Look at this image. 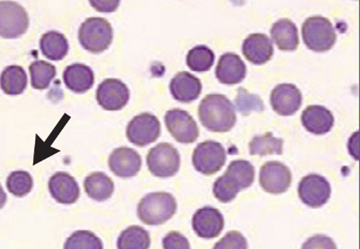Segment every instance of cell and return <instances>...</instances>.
Listing matches in <instances>:
<instances>
[{"mask_svg":"<svg viewBox=\"0 0 360 249\" xmlns=\"http://www.w3.org/2000/svg\"><path fill=\"white\" fill-rule=\"evenodd\" d=\"M226 175L231 177L238 185L240 190L247 189L255 180V168L250 162L235 160L228 166Z\"/></svg>","mask_w":360,"mask_h":249,"instance_id":"f1b7e54d","label":"cell"},{"mask_svg":"<svg viewBox=\"0 0 360 249\" xmlns=\"http://www.w3.org/2000/svg\"><path fill=\"white\" fill-rule=\"evenodd\" d=\"M202 89L200 79L188 72H178L170 82L172 96L181 103H191L197 100Z\"/></svg>","mask_w":360,"mask_h":249,"instance_id":"ac0fdd59","label":"cell"},{"mask_svg":"<svg viewBox=\"0 0 360 249\" xmlns=\"http://www.w3.org/2000/svg\"><path fill=\"white\" fill-rule=\"evenodd\" d=\"M6 200H8V196H6L4 190H3L1 184H0V210L4 208L6 203Z\"/></svg>","mask_w":360,"mask_h":249,"instance_id":"74e56055","label":"cell"},{"mask_svg":"<svg viewBox=\"0 0 360 249\" xmlns=\"http://www.w3.org/2000/svg\"><path fill=\"white\" fill-rule=\"evenodd\" d=\"M259 183L266 193H285L292 184V172L285 165L277 161L266 162L261 167Z\"/></svg>","mask_w":360,"mask_h":249,"instance_id":"7c38bea8","label":"cell"},{"mask_svg":"<svg viewBox=\"0 0 360 249\" xmlns=\"http://www.w3.org/2000/svg\"><path fill=\"white\" fill-rule=\"evenodd\" d=\"M130 92L119 79H106L98 86L96 100L105 110L119 111L129 103Z\"/></svg>","mask_w":360,"mask_h":249,"instance_id":"30bf717a","label":"cell"},{"mask_svg":"<svg viewBox=\"0 0 360 249\" xmlns=\"http://www.w3.org/2000/svg\"><path fill=\"white\" fill-rule=\"evenodd\" d=\"M299 198L311 208H320L328 203L331 194L329 181L316 174H308L302 179L298 187Z\"/></svg>","mask_w":360,"mask_h":249,"instance_id":"8fae6325","label":"cell"},{"mask_svg":"<svg viewBox=\"0 0 360 249\" xmlns=\"http://www.w3.org/2000/svg\"><path fill=\"white\" fill-rule=\"evenodd\" d=\"M79 41L88 52L95 54L103 53L112 43V27L104 18L86 19L79 30Z\"/></svg>","mask_w":360,"mask_h":249,"instance_id":"277c9868","label":"cell"},{"mask_svg":"<svg viewBox=\"0 0 360 249\" xmlns=\"http://www.w3.org/2000/svg\"><path fill=\"white\" fill-rule=\"evenodd\" d=\"M302 39L309 49L327 52L336 43L337 34L329 19L321 15L308 18L302 27Z\"/></svg>","mask_w":360,"mask_h":249,"instance_id":"3957f363","label":"cell"},{"mask_svg":"<svg viewBox=\"0 0 360 249\" xmlns=\"http://www.w3.org/2000/svg\"><path fill=\"white\" fill-rule=\"evenodd\" d=\"M63 249H103V243L94 232L78 231L67 238Z\"/></svg>","mask_w":360,"mask_h":249,"instance_id":"1f68e13d","label":"cell"},{"mask_svg":"<svg viewBox=\"0 0 360 249\" xmlns=\"http://www.w3.org/2000/svg\"><path fill=\"white\" fill-rule=\"evenodd\" d=\"M69 43L65 34L57 31L44 34L40 40V49L47 59L59 62L65 58L69 52Z\"/></svg>","mask_w":360,"mask_h":249,"instance_id":"cb8c5ba5","label":"cell"},{"mask_svg":"<svg viewBox=\"0 0 360 249\" xmlns=\"http://www.w3.org/2000/svg\"><path fill=\"white\" fill-rule=\"evenodd\" d=\"M215 54L206 46H197L189 51L187 54L188 67L193 72H207L214 63Z\"/></svg>","mask_w":360,"mask_h":249,"instance_id":"f546056e","label":"cell"},{"mask_svg":"<svg viewBox=\"0 0 360 249\" xmlns=\"http://www.w3.org/2000/svg\"><path fill=\"white\" fill-rule=\"evenodd\" d=\"M31 85L38 91L49 89L51 82L56 78V68L52 63L44 60H36L30 66Z\"/></svg>","mask_w":360,"mask_h":249,"instance_id":"83f0119b","label":"cell"},{"mask_svg":"<svg viewBox=\"0 0 360 249\" xmlns=\"http://www.w3.org/2000/svg\"><path fill=\"white\" fill-rule=\"evenodd\" d=\"M242 53L250 63L262 65L272 58L274 54L272 41L266 34H250L242 44Z\"/></svg>","mask_w":360,"mask_h":249,"instance_id":"d6986e66","label":"cell"},{"mask_svg":"<svg viewBox=\"0 0 360 249\" xmlns=\"http://www.w3.org/2000/svg\"><path fill=\"white\" fill-rule=\"evenodd\" d=\"M165 123L177 142L192 143L199 137V127L195 120L187 111L181 108L168 110L165 116Z\"/></svg>","mask_w":360,"mask_h":249,"instance_id":"9c48e42d","label":"cell"},{"mask_svg":"<svg viewBox=\"0 0 360 249\" xmlns=\"http://www.w3.org/2000/svg\"><path fill=\"white\" fill-rule=\"evenodd\" d=\"M176 210V200L171 193H152L140 200L138 215L145 224L158 226L173 218Z\"/></svg>","mask_w":360,"mask_h":249,"instance_id":"7a4b0ae2","label":"cell"},{"mask_svg":"<svg viewBox=\"0 0 360 249\" xmlns=\"http://www.w3.org/2000/svg\"><path fill=\"white\" fill-rule=\"evenodd\" d=\"M162 248L164 249H191L189 241L177 231L169 232L162 238Z\"/></svg>","mask_w":360,"mask_h":249,"instance_id":"d590c367","label":"cell"},{"mask_svg":"<svg viewBox=\"0 0 360 249\" xmlns=\"http://www.w3.org/2000/svg\"><path fill=\"white\" fill-rule=\"evenodd\" d=\"M33 178L30 172L25 171L12 172L6 180V188L9 193L19 198L27 196L33 189Z\"/></svg>","mask_w":360,"mask_h":249,"instance_id":"4dcf8cb0","label":"cell"},{"mask_svg":"<svg viewBox=\"0 0 360 249\" xmlns=\"http://www.w3.org/2000/svg\"><path fill=\"white\" fill-rule=\"evenodd\" d=\"M236 105L242 114L248 115L251 111H263L264 103L257 95L248 94L246 89L240 88L236 98Z\"/></svg>","mask_w":360,"mask_h":249,"instance_id":"836d02e7","label":"cell"},{"mask_svg":"<svg viewBox=\"0 0 360 249\" xmlns=\"http://www.w3.org/2000/svg\"><path fill=\"white\" fill-rule=\"evenodd\" d=\"M227 155L221 143L208 140L200 143L194 149L193 165L196 171L205 175H212L224 166Z\"/></svg>","mask_w":360,"mask_h":249,"instance_id":"52a82bcc","label":"cell"},{"mask_svg":"<svg viewBox=\"0 0 360 249\" xmlns=\"http://www.w3.org/2000/svg\"><path fill=\"white\" fill-rule=\"evenodd\" d=\"M301 120L305 129L314 135L330 132L334 124L333 113L320 105H311L305 108Z\"/></svg>","mask_w":360,"mask_h":249,"instance_id":"ffe728a7","label":"cell"},{"mask_svg":"<svg viewBox=\"0 0 360 249\" xmlns=\"http://www.w3.org/2000/svg\"><path fill=\"white\" fill-rule=\"evenodd\" d=\"M213 249H248V241L240 232L229 231L217 242Z\"/></svg>","mask_w":360,"mask_h":249,"instance_id":"e575fe53","label":"cell"},{"mask_svg":"<svg viewBox=\"0 0 360 249\" xmlns=\"http://www.w3.org/2000/svg\"><path fill=\"white\" fill-rule=\"evenodd\" d=\"M271 37L277 47L282 51H295L299 46L298 30L294 22L288 18H282L272 25Z\"/></svg>","mask_w":360,"mask_h":249,"instance_id":"7402d4cb","label":"cell"},{"mask_svg":"<svg viewBox=\"0 0 360 249\" xmlns=\"http://www.w3.org/2000/svg\"><path fill=\"white\" fill-rule=\"evenodd\" d=\"M108 166L117 177L131 178L141 170V156L135 150L122 146L111 153L108 158Z\"/></svg>","mask_w":360,"mask_h":249,"instance_id":"5bb4252c","label":"cell"},{"mask_svg":"<svg viewBox=\"0 0 360 249\" xmlns=\"http://www.w3.org/2000/svg\"><path fill=\"white\" fill-rule=\"evenodd\" d=\"M30 27V17L21 5L13 1H0V37L15 39Z\"/></svg>","mask_w":360,"mask_h":249,"instance_id":"8992f818","label":"cell"},{"mask_svg":"<svg viewBox=\"0 0 360 249\" xmlns=\"http://www.w3.org/2000/svg\"><path fill=\"white\" fill-rule=\"evenodd\" d=\"M271 106L281 116H292L299 110L302 103L300 89L294 84L282 83L271 92Z\"/></svg>","mask_w":360,"mask_h":249,"instance_id":"4fadbf2b","label":"cell"},{"mask_svg":"<svg viewBox=\"0 0 360 249\" xmlns=\"http://www.w3.org/2000/svg\"><path fill=\"white\" fill-rule=\"evenodd\" d=\"M126 133L130 143L144 148L155 142L160 136V121L155 115L148 113L139 114L127 124Z\"/></svg>","mask_w":360,"mask_h":249,"instance_id":"ba28073f","label":"cell"},{"mask_svg":"<svg viewBox=\"0 0 360 249\" xmlns=\"http://www.w3.org/2000/svg\"><path fill=\"white\" fill-rule=\"evenodd\" d=\"M192 225L198 237L212 239L221 234L224 228V218L215 208L205 207L194 213Z\"/></svg>","mask_w":360,"mask_h":249,"instance_id":"9a60e30c","label":"cell"},{"mask_svg":"<svg viewBox=\"0 0 360 249\" xmlns=\"http://www.w3.org/2000/svg\"><path fill=\"white\" fill-rule=\"evenodd\" d=\"M66 87L75 94H85L94 87V72L84 63H73L67 66L63 75Z\"/></svg>","mask_w":360,"mask_h":249,"instance_id":"44dd1931","label":"cell"},{"mask_svg":"<svg viewBox=\"0 0 360 249\" xmlns=\"http://www.w3.org/2000/svg\"><path fill=\"white\" fill-rule=\"evenodd\" d=\"M49 189L57 203L66 205L77 202L81 193L75 177L65 172H56L50 178Z\"/></svg>","mask_w":360,"mask_h":249,"instance_id":"2e32d148","label":"cell"},{"mask_svg":"<svg viewBox=\"0 0 360 249\" xmlns=\"http://www.w3.org/2000/svg\"><path fill=\"white\" fill-rule=\"evenodd\" d=\"M84 190L91 199L96 202H105L114 193V183L103 172H95L89 174L84 180Z\"/></svg>","mask_w":360,"mask_h":249,"instance_id":"603a6c76","label":"cell"},{"mask_svg":"<svg viewBox=\"0 0 360 249\" xmlns=\"http://www.w3.org/2000/svg\"><path fill=\"white\" fill-rule=\"evenodd\" d=\"M151 239L149 233L140 226H130L117 238V249H148Z\"/></svg>","mask_w":360,"mask_h":249,"instance_id":"484cf974","label":"cell"},{"mask_svg":"<svg viewBox=\"0 0 360 249\" xmlns=\"http://www.w3.org/2000/svg\"><path fill=\"white\" fill-rule=\"evenodd\" d=\"M240 191L238 185L225 174L217 179L213 184V194L219 202L223 203H231Z\"/></svg>","mask_w":360,"mask_h":249,"instance_id":"d6a6232c","label":"cell"},{"mask_svg":"<svg viewBox=\"0 0 360 249\" xmlns=\"http://www.w3.org/2000/svg\"><path fill=\"white\" fill-rule=\"evenodd\" d=\"M283 140L275 137L272 133L253 137L250 143L251 155H282Z\"/></svg>","mask_w":360,"mask_h":249,"instance_id":"4316f807","label":"cell"},{"mask_svg":"<svg viewBox=\"0 0 360 249\" xmlns=\"http://www.w3.org/2000/svg\"><path fill=\"white\" fill-rule=\"evenodd\" d=\"M27 87V75L19 65L6 67L0 75V88L6 95L17 96L23 94Z\"/></svg>","mask_w":360,"mask_h":249,"instance_id":"d4e9b609","label":"cell"},{"mask_svg":"<svg viewBox=\"0 0 360 249\" xmlns=\"http://www.w3.org/2000/svg\"><path fill=\"white\" fill-rule=\"evenodd\" d=\"M198 115L202 126L212 132H229L237 122L233 104L222 94L207 95L200 101Z\"/></svg>","mask_w":360,"mask_h":249,"instance_id":"6da1fadb","label":"cell"},{"mask_svg":"<svg viewBox=\"0 0 360 249\" xmlns=\"http://www.w3.org/2000/svg\"><path fill=\"white\" fill-rule=\"evenodd\" d=\"M148 170L159 178L174 177L179 171L181 158L179 152L169 143H160L150 149L146 156Z\"/></svg>","mask_w":360,"mask_h":249,"instance_id":"5b68a950","label":"cell"},{"mask_svg":"<svg viewBox=\"0 0 360 249\" xmlns=\"http://www.w3.org/2000/svg\"><path fill=\"white\" fill-rule=\"evenodd\" d=\"M247 67L240 56L234 53L223 54L216 68L217 79L223 84L234 85L243 81Z\"/></svg>","mask_w":360,"mask_h":249,"instance_id":"e0dca14e","label":"cell"},{"mask_svg":"<svg viewBox=\"0 0 360 249\" xmlns=\"http://www.w3.org/2000/svg\"><path fill=\"white\" fill-rule=\"evenodd\" d=\"M302 249H337V245L333 239L327 236L315 235L304 242Z\"/></svg>","mask_w":360,"mask_h":249,"instance_id":"8d00e7d4","label":"cell"}]
</instances>
